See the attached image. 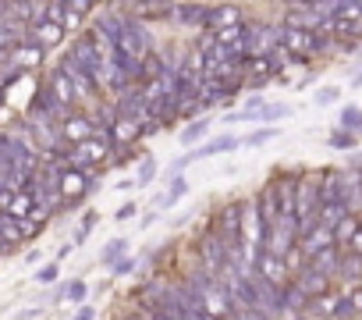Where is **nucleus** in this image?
Segmentation results:
<instances>
[{"label":"nucleus","instance_id":"1","mask_svg":"<svg viewBox=\"0 0 362 320\" xmlns=\"http://www.w3.org/2000/svg\"><path fill=\"white\" fill-rule=\"evenodd\" d=\"M110 142H107V132H96L93 139H86V142H78V146H68L64 153H61V160H64V168H75V171H89L93 175V168H100V164H107L110 160Z\"/></svg>","mask_w":362,"mask_h":320},{"label":"nucleus","instance_id":"2","mask_svg":"<svg viewBox=\"0 0 362 320\" xmlns=\"http://www.w3.org/2000/svg\"><path fill=\"white\" fill-rule=\"evenodd\" d=\"M274 47H281V25L274 22H252L245 25V61L252 57H274Z\"/></svg>","mask_w":362,"mask_h":320},{"label":"nucleus","instance_id":"3","mask_svg":"<svg viewBox=\"0 0 362 320\" xmlns=\"http://www.w3.org/2000/svg\"><path fill=\"white\" fill-rule=\"evenodd\" d=\"M281 47L295 57H313L327 47V40L320 33H309V29H291V25H281Z\"/></svg>","mask_w":362,"mask_h":320},{"label":"nucleus","instance_id":"4","mask_svg":"<svg viewBox=\"0 0 362 320\" xmlns=\"http://www.w3.org/2000/svg\"><path fill=\"white\" fill-rule=\"evenodd\" d=\"M43 47H36L33 40H22L18 47H11L8 50V64H11V79H18V75H25V72H36L40 64H43Z\"/></svg>","mask_w":362,"mask_h":320},{"label":"nucleus","instance_id":"5","mask_svg":"<svg viewBox=\"0 0 362 320\" xmlns=\"http://www.w3.org/2000/svg\"><path fill=\"white\" fill-rule=\"evenodd\" d=\"M288 263H284V256H277V253H270V249H259L256 253V278H263L267 285H274V288H284L288 285Z\"/></svg>","mask_w":362,"mask_h":320},{"label":"nucleus","instance_id":"6","mask_svg":"<svg viewBox=\"0 0 362 320\" xmlns=\"http://www.w3.org/2000/svg\"><path fill=\"white\" fill-rule=\"evenodd\" d=\"M89 185H93V175L89 171H75V168H61V178H57V189H61V200H64V207H71V203H78L86 193H89Z\"/></svg>","mask_w":362,"mask_h":320},{"label":"nucleus","instance_id":"7","mask_svg":"<svg viewBox=\"0 0 362 320\" xmlns=\"http://www.w3.org/2000/svg\"><path fill=\"white\" fill-rule=\"evenodd\" d=\"M96 132H100V125H96L89 114H78V110L61 121V139H64V146H78V142L93 139Z\"/></svg>","mask_w":362,"mask_h":320},{"label":"nucleus","instance_id":"8","mask_svg":"<svg viewBox=\"0 0 362 320\" xmlns=\"http://www.w3.org/2000/svg\"><path fill=\"white\" fill-rule=\"evenodd\" d=\"M330 246H337V242H334V232L323 228V224H313L305 235H298V253H302L305 263H309L313 256H320L323 249H330Z\"/></svg>","mask_w":362,"mask_h":320},{"label":"nucleus","instance_id":"9","mask_svg":"<svg viewBox=\"0 0 362 320\" xmlns=\"http://www.w3.org/2000/svg\"><path fill=\"white\" fill-rule=\"evenodd\" d=\"M139 135H142V125H139V121H132V118H117V114H114V121H110V128H107V142H110L114 153H121L124 146H132Z\"/></svg>","mask_w":362,"mask_h":320},{"label":"nucleus","instance_id":"10","mask_svg":"<svg viewBox=\"0 0 362 320\" xmlns=\"http://www.w3.org/2000/svg\"><path fill=\"white\" fill-rule=\"evenodd\" d=\"M29 40L36 43V47H57L61 40H64V25L61 22H54V18H43V22H36V25H29Z\"/></svg>","mask_w":362,"mask_h":320},{"label":"nucleus","instance_id":"11","mask_svg":"<svg viewBox=\"0 0 362 320\" xmlns=\"http://www.w3.org/2000/svg\"><path fill=\"white\" fill-rule=\"evenodd\" d=\"M295 285L302 288V295H305V299H320V295H327V292H330V278H327V274H316V270H309V267H302V270H298Z\"/></svg>","mask_w":362,"mask_h":320},{"label":"nucleus","instance_id":"12","mask_svg":"<svg viewBox=\"0 0 362 320\" xmlns=\"http://www.w3.org/2000/svg\"><path fill=\"white\" fill-rule=\"evenodd\" d=\"M277 68H281V61H277V57H252V61H245L242 75H245L252 86H263L270 75H277Z\"/></svg>","mask_w":362,"mask_h":320},{"label":"nucleus","instance_id":"13","mask_svg":"<svg viewBox=\"0 0 362 320\" xmlns=\"http://www.w3.org/2000/svg\"><path fill=\"white\" fill-rule=\"evenodd\" d=\"M341 253H344L341 246H330V249H323L320 256H313L305 267L316 270V274H327V278H330V274H337V260H341Z\"/></svg>","mask_w":362,"mask_h":320},{"label":"nucleus","instance_id":"14","mask_svg":"<svg viewBox=\"0 0 362 320\" xmlns=\"http://www.w3.org/2000/svg\"><path fill=\"white\" fill-rule=\"evenodd\" d=\"M206 4H174L170 15H177L174 22H185V25H206Z\"/></svg>","mask_w":362,"mask_h":320},{"label":"nucleus","instance_id":"15","mask_svg":"<svg viewBox=\"0 0 362 320\" xmlns=\"http://www.w3.org/2000/svg\"><path fill=\"white\" fill-rule=\"evenodd\" d=\"M337 274H341L344 281H358V278H362V256H358V253H341Z\"/></svg>","mask_w":362,"mask_h":320},{"label":"nucleus","instance_id":"16","mask_svg":"<svg viewBox=\"0 0 362 320\" xmlns=\"http://www.w3.org/2000/svg\"><path fill=\"white\" fill-rule=\"evenodd\" d=\"M89 11H93V4H86V0H78V4H64V18H61L64 33H68V29H75V25H82Z\"/></svg>","mask_w":362,"mask_h":320},{"label":"nucleus","instance_id":"17","mask_svg":"<svg viewBox=\"0 0 362 320\" xmlns=\"http://www.w3.org/2000/svg\"><path fill=\"white\" fill-rule=\"evenodd\" d=\"M235 146H238V139H235V135H221V139L206 142L203 149H196L189 160H203V156H214V153H228V149H235Z\"/></svg>","mask_w":362,"mask_h":320},{"label":"nucleus","instance_id":"18","mask_svg":"<svg viewBox=\"0 0 362 320\" xmlns=\"http://www.w3.org/2000/svg\"><path fill=\"white\" fill-rule=\"evenodd\" d=\"M358 224H362V217H355V214H344V217H341V224L334 228V242L344 249V246L351 242V235H355V228H358Z\"/></svg>","mask_w":362,"mask_h":320},{"label":"nucleus","instance_id":"19","mask_svg":"<svg viewBox=\"0 0 362 320\" xmlns=\"http://www.w3.org/2000/svg\"><path fill=\"white\" fill-rule=\"evenodd\" d=\"M185 193H189L185 178H174V182H170V189H167V196H160V200H156V207H160V210H167V207H174V203H177L181 196H185Z\"/></svg>","mask_w":362,"mask_h":320},{"label":"nucleus","instance_id":"20","mask_svg":"<svg viewBox=\"0 0 362 320\" xmlns=\"http://www.w3.org/2000/svg\"><path fill=\"white\" fill-rule=\"evenodd\" d=\"M124 249H128V242H124V239H114V242L103 249V263L117 267V263H121V256H124Z\"/></svg>","mask_w":362,"mask_h":320},{"label":"nucleus","instance_id":"21","mask_svg":"<svg viewBox=\"0 0 362 320\" xmlns=\"http://www.w3.org/2000/svg\"><path fill=\"white\" fill-rule=\"evenodd\" d=\"M341 125L362 132V110H358V107H344V110H341Z\"/></svg>","mask_w":362,"mask_h":320},{"label":"nucleus","instance_id":"22","mask_svg":"<svg viewBox=\"0 0 362 320\" xmlns=\"http://www.w3.org/2000/svg\"><path fill=\"white\" fill-rule=\"evenodd\" d=\"M206 128H210V121L203 118V121H196V125H189V132H181V142H196V139H203L206 135Z\"/></svg>","mask_w":362,"mask_h":320},{"label":"nucleus","instance_id":"23","mask_svg":"<svg viewBox=\"0 0 362 320\" xmlns=\"http://www.w3.org/2000/svg\"><path fill=\"white\" fill-rule=\"evenodd\" d=\"M235 320H270L263 309H252V306H238L235 309Z\"/></svg>","mask_w":362,"mask_h":320},{"label":"nucleus","instance_id":"24","mask_svg":"<svg viewBox=\"0 0 362 320\" xmlns=\"http://www.w3.org/2000/svg\"><path fill=\"white\" fill-rule=\"evenodd\" d=\"M277 135V128H259V132H252L249 139H245V146H263L267 139H274Z\"/></svg>","mask_w":362,"mask_h":320},{"label":"nucleus","instance_id":"25","mask_svg":"<svg viewBox=\"0 0 362 320\" xmlns=\"http://www.w3.org/2000/svg\"><path fill=\"white\" fill-rule=\"evenodd\" d=\"M330 146H337V149H348V146H355V135H348V132L341 128V132H334V135H330Z\"/></svg>","mask_w":362,"mask_h":320},{"label":"nucleus","instance_id":"26","mask_svg":"<svg viewBox=\"0 0 362 320\" xmlns=\"http://www.w3.org/2000/svg\"><path fill=\"white\" fill-rule=\"evenodd\" d=\"M64 295H68V299H71V302H82V299H86V281H71V285H68V292H64Z\"/></svg>","mask_w":362,"mask_h":320},{"label":"nucleus","instance_id":"27","mask_svg":"<svg viewBox=\"0 0 362 320\" xmlns=\"http://www.w3.org/2000/svg\"><path fill=\"white\" fill-rule=\"evenodd\" d=\"M153 175H156V164H153V160H142V168H139V178H135V182H139V185H146Z\"/></svg>","mask_w":362,"mask_h":320},{"label":"nucleus","instance_id":"28","mask_svg":"<svg viewBox=\"0 0 362 320\" xmlns=\"http://www.w3.org/2000/svg\"><path fill=\"white\" fill-rule=\"evenodd\" d=\"M337 96H341V89H337V86H327V89L316 93V103L323 107V103H330V100H337Z\"/></svg>","mask_w":362,"mask_h":320},{"label":"nucleus","instance_id":"29","mask_svg":"<svg viewBox=\"0 0 362 320\" xmlns=\"http://www.w3.org/2000/svg\"><path fill=\"white\" fill-rule=\"evenodd\" d=\"M54 278H57V263H47V267H40V274H36L40 285H50Z\"/></svg>","mask_w":362,"mask_h":320},{"label":"nucleus","instance_id":"30","mask_svg":"<svg viewBox=\"0 0 362 320\" xmlns=\"http://www.w3.org/2000/svg\"><path fill=\"white\" fill-rule=\"evenodd\" d=\"M288 114H291V107H263V114H259V118L274 121V118H288Z\"/></svg>","mask_w":362,"mask_h":320},{"label":"nucleus","instance_id":"31","mask_svg":"<svg viewBox=\"0 0 362 320\" xmlns=\"http://www.w3.org/2000/svg\"><path fill=\"white\" fill-rule=\"evenodd\" d=\"M96 217H100V214H86V224H82V232L75 235V242H82V239H86L93 228H96Z\"/></svg>","mask_w":362,"mask_h":320},{"label":"nucleus","instance_id":"32","mask_svg":"<svg viewBox=\"0 0 362 320\" xmlns=\"http://www.w3.org/2000/svg\"><path fill=\"white\" fill-rule=\"evenodd\" d=\"M348 302H351V309L358 313V309H362V288H355V292L348 295Z\"/></svg>","mask_w":362,"mask_h":320},{"label":"nucleus","instance_id":"33","mask_svg":"<svg viewBox=\"0 0 362 320\" xmlns=\"http://www.w3.org/2000/svg\"><path fill=\"white\" fill-rule=\"evenodd\" d=\"M132 214H135V203H124V207L117 210V221H128Z\"/></svg>","mask_w":362,"mask_h":320},{"label":"nucleus","instance_id":"34","mask_svg":"<svg viewBox=\"0 0 362 320\" xmlns=\"http://www.w3.org/2000/svg\"><path fill=\"white\" fill-rule=\"evenodd\" d=\"M75 320H93V309H89V306H82V313H78Z\"/></svg>","mask_w":362,"mask_h":320},{"label":"nucleus","instance_id":"35","mask_svg":"<svg viewBox=\"0 0 362 320\" xmlns=\"http://www.w3.org/2000/svg\"><path fill=\"white\" fill-rule=\"evenodd\" d=\"M355 86H362V72H358V75H355Z\"/></svg>","mask_w":362,"mask_h":320}]
</instances>
